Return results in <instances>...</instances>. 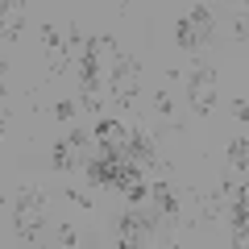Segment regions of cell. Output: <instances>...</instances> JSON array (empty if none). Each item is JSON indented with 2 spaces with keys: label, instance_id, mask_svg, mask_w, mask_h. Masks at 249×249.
I'll use <instances>...</instances> for the list:
<instances>
[{
  "label": "cell",
  "instance_id": "6da1fadb",
  "mask_svg": "<svg viewBox=\"0 0 249 249\" xmlns=\"http://www.w3.org/2000/svg\"><path fill=\"white\" fill-rule=\"evenodd\" d=\"M13 220H17V237L34 241L46 224V191L42 187H21L13 199Z\"/></svg>",
  "mask_w": 249,
  "mask_h": 249
},
{
  "label": "cell",
  "instance_id": "7a4b0ae2",
  "mask_svg": "<svg viewBox=\"0 0 249 249\" xmlns=\"http://www.w3.org/2000/svg\"><path fill=\"white\" fill-rule=\"evenodd\" d=\"M137 96H142V62L112 46V100L121 108H133Z\"/></svg>",
  "mask_w": 249,
  "mask_h": 249
},
{
  "label": "cell",
  "instance_id": "3957f363",
  "mask_svg": "<svg viewBox=\"0 0 249 249\" xmlns=\"http://www.w3.org/2000/svg\"><path fill=\"white\" fill-rule=\"evenodd\" d=\"M187 104L196 116H208L216 108V71L208 62H196V71L187 75Z\"/></svg>",
  "mask_w": 249,
  "mask_h": 249
},
{
  "label": "cell",
  "instance_id": "277c9868",
  "mask_svg": "<svg viewBox=\"0 0 249 249\" xmlns=\"http://www.w3.org/2000/svg\"><path fill=\"white\" fill-rule=\"evenodd\" d=\"M121 158L129 162V166H137V170H154L158 166V145H154L150 124H133V129H129V142H124Z\"/></svg>",
  "mask_w": 249,
  "mask_h": 249
},
{
  "label": "cell",
  "instance_id": "5b68a950",
  "mask_svg": "<svg viewBox=\"0 0 249 249\" xmlns=\"http://www.w3.org/2000/svg\"><path fill=\"white\" fill-rule=\"evenodd\" d=\"M25 13H29L25 0H0V37H4V42H17L21 37Z\"/></svg>",
  "mask_w": 249,
  "mask_h": 249
},
{
  "label": "cell",
  "instance_id": "8992f818",
  "mask_svg": "<svg viewBox=\"0 0 249 249\" xmlns=\"http://www.w3.org/2000/svg\"><path fill=\"white\" fill-rule=\"evenodd\" d=\"M96 137H100V145H104V150L121 154L124 142H129V129H124L121 121H100V124H96Z\"/></svg>",
  "mask_w": 249,
  "mask_h": 249
},
{
  "label": "cell",
  "instance_id": "52a82bcc",
  "mask_svg": "<svg viewBox=\"0 0 249 249\" xmlns=\"http://www.w3.org/2000/svg\"><path fill=\"white\" fill-rule=\"evenodd\" d=\"M150 199H154V208H158L166 220H178V196L170 191L166 183H154V187H150Z\"/></svg>",
  "mask_w": 249,
  "mask_h": 249
},
{
  "label": "cell",
  "instance_id": "ba28073f",
  "mask_svg": "<svg viewBox=\"0 0 249 249\" xmlns=\"http://www.w3.org/2000/svg\"><path fill=\"white\" fill-rule=\"evenodd\" d=\"M245 166H249V142H245V133H237L229 142V170L237 178H245Z\"/></svg>",
  "mask_w": 249,
  "mask_h": 249
},
{
  "label": "cell",
  "instance_id": "9c48e42d",
  "mask_svg": "<svg viewBox=\"0 0 249 249\" xmlns=\"http://www.w3.org/2000/svg\"><path fill=\"white\" fill-rule=\"evenodd\" d=\"M50 158H54V166H58V170H75V166H79V145H71L67 137H62V142H54Z\"/></svg>",
  "mask_w": 249,
  "mask_h": 249
},
{
  "label": "cell",
  "instance_id": "30bf717a",
  "mask_svg": "<svg viewBox=\"0 0 249 249\" xmlns=\"http://www.w3.org/2000/svg\"><path fill=\"white\" fill-rule=\"evenodd\" d=\"M175 42L183 46V50H199V46H204V37L191 29V21H187V17H178V25H175Z\"/></svg>",
  "mask_w": 249,
  "mask_h": 249
},
{
  "label": "cell",
  "instance_id": "8fae6325",
  "mask_svg": "<svg viewBox=\"0 0 249 249\" xmlns=\"http://www.w3.org/2000/svg\"><path fill=\"white\" fill-rule=\"evenodd\" d=\"M187 21H191V29L208 42V34H212V13H208V4H196V9L187 13Z\"/></svg>",
  "mask_w": 249,
  "mask_h": 249
},
{
  "label": "cell",
  "instance_id": "7c38bea8",
  "mask_svg": "<svg viewBox=\"0 0 249 249\" xmlns=\"http://www.w3.org/2000/svg\"><path fill=\"white\" fill-rule=\"evenodd\" d=\"M79 104L88 108V112H100V104H104V100H100V88H79Z\"/></svg>",
  "mask_w": 249,
  "mask_h": 249
},
{
  "label": "cell",
  "instance_id": "4fadbf2b",
  "mask_svg": "<svg viewBox=\"0 0 249 249\" xmlns=\"http://www.w3.org/2000/svg\"><path fill=\"white\" fill-rule=\"evenodd\" d=\"M75 112H79V104H71V100H58V108H54V116H58V121H67V124L75 121Z\"/></svg>",
  "mask_w": 249,
  "mask_h": 249
},
{
  "label": "cell",
  "instance_id": "5bb4252c",
  "mask_svg": "<svg viewBox=\"0 0 249 249\" xmlns=\"http://www.w3.org/2000/svg\"><path fill=\"white\" fill-rule=\"evenodd\" d=\"M154 112H158V116H170V112H175V104H170L166 91H158V96H154Z\"/></svg>",
  "mask_w": 249,
  "mask_h": 249
},
{
  "label": "cell",
  "instance_id": "9a60e30c",
  "mask_svg": "<svg viewBox=\"0 0 249 249\" xmlns=\"http://www.w3.org/2000/svg\"><path fill=\"white\" fill-rule=\"evenodd\" d=\"M4 96H9V62L0 58V104H4Z\"/></svg>",
  "mask_w": 249,
  "mask_h": 249
},
{
  "label": "cell",
  "instance_id": "2e32d148",
  "mask_svg": "<svg viewBox=\"0 0 249 249\" xmlns=\"http://www.w3.org/2000/svg\"><path fill=\"white\" fill-rule=\"evenodd\" d=\"M75 241H79L75 229H71V224H62V229H58V245H75Z\"/></svg>",
  "mask_w": 249,
  "mask_h": 249
},
{
  "label": "cell",
  "instance_id": "e0dca14e",
  "mask_svg": "<svg viewBox=\"0 0 249 249\" xmlns=\"http://www.w3.org/2000/svg\"><path fill=\"white\" fill-rule=\"evenodd\" d=\"M232 37H237V42H245V37H249V21H245V17H237V25H232Z\"/></svg>",
  "mask_w": 249,
  "mask_h": 249
},
{
  "label": "cell",
  "instance_id": "ac0fdd59",
  "mask_svg": "<svg viewBox=\"0 0 249 249\" xmlns=\"http://www.w3.org/2000/svg\"><path fill=\"white\" fill-rule=\"evenodd\" d=\"M71 199H75L79 208H91V196H88V191H71Z\"/></svg>",
  "mask_w": 249,
  "mask_h": 249
},
{
  "label": "cell",
  "instance_id": "d6986e66",
  "mask_svg": "<svg viewBox=\"0 0 249 249\" xmlns=\"http://www.w3.org/2000/svg\"><path fill=\"white\" fill-rule=\"evenodd\" d=\"M0 137H4V116H0Z\"/></svg>",
  "mask_w": 249,
  "mask_h": 249
},
{
  "label": "cell",
  "instance_id": "ffe728a7",
  "mask_svg": "<svg viewBox=\"0 0 249 249\" xmlns=\"http://www.w3.org/2000/svg\"><path fill=\"white\" fill-rule=\"evenodd\" d=\"M121 9H124V0H121Z\"/></svg>",
  "mask_w": 249,
  "mask_h": 249
}]
</instances>
